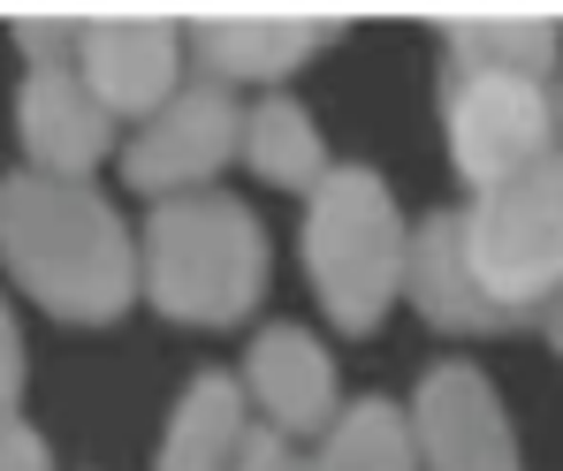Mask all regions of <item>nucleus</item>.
<instances>
[{"mask_svg": "<svg viewBox=\"0 0 563 471\" xmlns=\"http://www.w3.org/2000/svg\"><path fill=\"white\" fill-rule=\"evenodd\" d=\"M0 267L38 312L69 327H114L145 296V251L130 244L122 213L92 183L31 168L0 183Z\"/></svg>", "mask_w": 563, "mask_h": 471, "instance_id": "nucleus-1", "label": "nucleus"}, {"mask_svg": "<svg viewBox=\"0 0 563 471\" xmlns=\"http://www.w3.org/2000/svg\"><path fill=\"white\" fill-rule=\"evenodd\" d=\"M137 251L153 312H168L176 327H236L267 296V228L252 205L221 190L153 205Z\"/></svg>", "mask_w": 563, "mask_h": 471, "instance_id": "nucleus-2", "label": "nucleus"}, {"mask_svg": "<svg viewBox=\"0 0 563 471\" xmlns=\"http://www.w3.org/2000/svg\"><path fill=\"white\" fill-rule=\"evenodd\" d=\"M411 228L374 168H335L305 205V282L320 296L328 327L374 335L388 304L404 296Z\"/></svg>", "mask_w": 563, "mask_h": 471, "instance_id": "nucleus-3", "label": "nucleus"}, {"mask_svg": "<svg viewBox=\"0 0 563 471\" xmlns=\"http://www.w3.org/2000/svg\"><path fill=\"white\" fill-rule=\"evenodd\" d=\"M465 259L503 312L541 327V312L563 296V153L541 160V168H526L518 183L472 198Z\"/></svg>", "mask_w": 563, "mask_h": 471, "instance_id": "nucleus-4", "label": "nucleus"}, {"mask_svg": "<svg viewBox=\"0 0 563 471\" xmlns=\"http://www.w3.org/2000/svg\"><path fill=\"white\" fill-rule=\"evenodd\" d=\"M442 130L450 160L479 198L518 183L526 168L556 160L563 137V92L541 77H495V69H450L442 77Z\"/></svg>", "mask_w": 563, "mask_h": 471, "instance_id": "nucleus-5", "label": "nucleus"}, {"mask_svg": "<svg viewBox=\"0 0 563 471\" xmlns=\"http://www.w3.org/2000/svg\"><path fill=\"white\" fill-rule=\"evenodd\" d=\"M229 160H244V106L229 85H184L130 145H122V176L145 198H198Z\"/></svg>", "mask_w": 563, "mask_h": 471, "instance_id": "nucleus-6", "label": "nucleus"}, {"mask_svg": "<svg viewBox=\"0 0 563 471\" xmlns=\"http://www.w3.org/2000/svg\"><path fill=\"white\" fill-rule=\"evenodd\" d=\"M77 77L114 122H153L184 92V15H85Z\"/></svg>", "mask_w": 563, "mask_h": 471, "instance_id": "nucleus-7", "label": "nucleus"}, {"mask_svg": "<svg viewBox=\"0 0 563 471\" xmlns=\"http://www.w3.org/2000/svg\"><path fill=\"white\" fill-rule=\"evenodd\" d=\"M335 38L343 15H297V8H213L184 23V46L198 54L206 85H282Z\"/></svg>", "mask_w": 563, "mask_h": 471, "instance_id": "nucleus-8", "label": "nucleus"}, {"mask_svg": "<svg viewBox=\"0 0 563 471\" xmlns=\"http://www.w3.org/2000/svg\"><path fill=\"white\" fill-rule=\"evenodd\" d=\"M411 434H419V464L427 471H526L518 434H510L495 388L465 358H450V366H434V373L419 380Z\"/></svg>", "mask_w": 563, "mask_h": 471, "instance_id": "nucleus-9", "label": "nucleus"}, {"mask_svg": "<svg viewBox=\"0 0 563 471\" xmlns=\"http://www.w3.org/2000/svg\"><path fill=\"white\" fill-rule=\"evenodd\" d=\"M15 137L31 153V176L85 183L114 145V114L92 99V85L77 69H31L15 92Z\"/></svg>", "mask_w": 563, "mask_h": 471, "instance_id": "nucleus-10", "label": "nucleus"}, {"mask_svg": "<svg viewBox=\"0 0 563 471\" xmlns=\"http://www.w3.org/2000/svg\"><path fill=\"white\" fill-rule=\"evenodd\" d=\"M404 296L434 335H518L533 319L503 312L465 259V213H434L411 228V267H404Z\"/></svg>", "mask_w": 563, "mask_h": 471, "instance_id": "nucleus-11", "label": "nucleus"}, {"mask_svg": "<svg viewBox=\"0 0 563 471\" xmlns=\"http://www.w3.org/2000/svg\"><path fill=\"white\" fill-rule=\"evenodd\" d=\"M244 395L267 411V426L305 441V434H328L343 418V395H335V358L305 335V327H267L252 335V358H244Z\"/></svg>", "mask_w": 563, "mask_h": 471, "instance_id": "nucleus-12", "label": "nucleus"}, {"mask_svg": "<svg viewBox=\"0 0 563 471\" xmlns=\"http://www.w3.org/2000/svg\"><path fill=\"white\" fill-rule=\"evenodd\" d=\"M252 434V395L229 373H198L161 434L153 471H236V449Z\"/></svg>", "mask_w": 563, "mask_h": 471, "instance_id": "nucleus-13", "label": "nucleus"}, {"mask_svg": "<svg viewBox=\"0 0 563 471\" xmlns=\"http://www.w3.org/2000/svg\"><path fill=\"white\" fill-rule=\"evenodd\" d=\"M450 69H495V77H541L556 69V15L495 8V15H442Z\"/></svg>", "mask_w": 563, "mask_h": 471, "instance_id": "nucleus-14", "label": "nucleus"}, {"mask_svg": "<svg viewBox=\"0 0 563 471\" xmlns=\"http://www.w3.org/2000/svg\"><path fill=\"white\" fill-rule=\"evenodd\" d=\"M244 160H252L260 183L305 190V198L335 176V160H328V145H320V122L289 92H267L260 106H244Z\"/></svg>", "mask_w": 563, "mask_h": 471, "instance_id": "nucleus-15", "label": "nucleus"}, {"mask_svg": "<svg viewBox=\"0 0 563 471\" xmlns=\"http://www.w3.org/2000/svg\"><path fill=\"white\" fill-rule=\"evenodd\" d=\"M305 471H419V434H411V411L388 403V395H358L343 403V418L320 434L312 464Z\"/></svg>", "mask_w": 563, "mask_h": 471, "instance_id": "nucleus-16", "label": "nucleus"}, {"mask_svg": "<svg viewBox=\"0 0 563 471\" xmlns=\"http://www.w3.org/2000/svg\"><path fill=\"white\" fill-rule=\"evenodd\" d=\"M15 46H23L31 69H77L85 15H23V23H15Z\"/></svg>", "mask_w": 563, "mask_h": 471, "instance_id": "nucleus-17", "label": "nucleus"}, {"mask_svg": "<svg viewBox=\"0 0 563 471\" xmlns=\"http://www.w3.org/2000/svg\"><path fill=\"white\" fill-rule=\"evenodd\" d=\"M312 457L289 441V434H275V426H252L244 434V449H236V471H305Z\"/></svg>", "mask_w": 563, "mask_h": 471, "instance_id": "nucleus-18", "label": "nucleus"}, {"mask_svg": "<svg viewBox=\"0 0 563 471\" xmlns=\"http://www.w3.org/2000/svg\"><path fill=\"white\" fill-rule=\"evenodd\" d=\"M15 403H23V335H15V312L0 296V426H15Z\"/></svg>", "mask_w": 563, "mask_h": 471, "instance_id": "nucleus-19", "label": "nucleus"}, {"mask_svg": "<svg viewBox=\"0 0 563 471\" xmlns=\"http://www.w3.org/2000/svg\"><path fill=\"white\" fill-rule=\"evenodd\" d=\"M0 471H54L46 434H31L23 418H15V426H0Z\"/></svg>", "mask_w": 563, "mask_h": 471, "instance_id": "nucleus-20", "label": "nucleus"}, {"mask_svg": "<svg viewBox=\"0 0 563 471\" xmlns=\"http://www.w3.org/2000/svg\"><path fill=\"white\" fill-rule=\"evenodd\" d=\"M541 335L556 343V358H563V296H556V304H549V312H541Z\"/></svg>", "mask_w": 563, "mask_h": 471, "instance_id": "nucleus-21", "label": "nucleus"}]
</instances>
